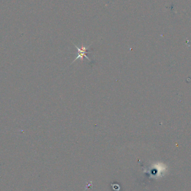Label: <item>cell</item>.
Returning <instances> with one entry per match:
<instances>
[{"mask_svg": "<svg viewBox=\"0 0 191 191\" xmlns=\"http://www.w3.org/2000/svg\"><path fill=\"white\" fill-rule=\"evenodd\" d=\"M74 45H75V48H76L77 49V57L75 58V60H73V62H72V63H73V62H75V60H77L78 58H81V59L83 60V57H85V58H87V59L88 60V61L91 62V60L89 59V58H88V57H87V53H89L88 52V50L89 49V46H90L91 45H89L88 46H87V47H85V46H83V45H82L81 48H78V47L77 46V45H75V44H74Z\"/></svg>", "mask_w": 191, "mask_h": 191, "instance_id": "1", "label": "cell"}]
</instances>
